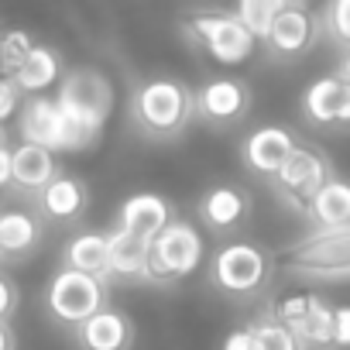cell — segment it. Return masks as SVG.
<instances>
[{"label":"cell","instance_id":"ac0fdd59","mask_svg":"<svg viewBox=\"0 0 350 350\" xmlns=\"http://www.w3.org/2000/svg\"><path fill=\"white\" fill-rule=\"evenodd\" d=\"M168 220H172L168 200H161L154 193H137V196H131V200L120 203L117 230H127V234H137V237L151 241Z\"/></svg>","mask_w":350,"mask_h":350},{"label":"cell","instance_id":"4dcf8cb0","mask_svg":"<svg viewBox=\"0 0 350 350\" xmlns=\"http://www.w3.org/2000/svg\"><path fill=\"white\" fill-rule=\"evenodd\" d=\"M18 309V285L0 271V323H8Z\"/></svg>","mask_w":350,"mask_h":350},{"label":"cell","instance_id":"4fadbf2b","mask_svg":"<svg viewBox=\"0 0 350 350\" xmlns=\"http://www.w3.org/2000/svg\"><path fill=\"white\" fill-rule=\"evenodd\" d=\"M134 326L127 323L124 312L103 306L83 323H76V343L79 350H131Z\"/></svg>","mask_w":350,"mask_h":350},{"label":"cell","instance_id":"d4e9b609","mask_svg":"<svg viewBox=\"0 0 350 350\" xmlns=\"http://www.w3.org/2000/svg\"><path fill=\"white\" fill-rule=\"evenodd\" d=\"M282 8H295V4H292V0H237V14H234V18H237L254 38H265L271 18H275Z\"/></svg>","mask_w":350,"mask_h":350},{"label":"cell","instance_id":"d590c367","mask_svg":"<svg viewBox=\"0 0 350 350\" xmlns=\"http://www.w3.org/2000/svg\"><path fill=\"white\" fill-rule=\"evenodd\" d=\"M4 76H8V72H4V66H0V79H4Z\"/></svg>","mask_w":350,"mask_h":350},{"label":"cell","instance_id":"277c9868","mask_svg":"<svg viewBox=\"0 0 350 350\" xmlns=\"http://www.w3.org/2000/svg\"><path fill=\"white\" fill-rule=\"evenodd\" d=\"M186 31L193 42L203 45V52L220 62V66H241L254 55L258 49V38L234 18V14H224V11H203V14H193L186 21Z\"/></svg>","mask_w":350,"mask_h":350},{"label":"cell","instance_id":"7402d4cb","mask_svg":"<svg viewBox=\"0 0 350 350\" xmlns=\"http://www.w3.org/2000/svg\"><path fill=\"white\" fill-rule=\"evenodd\" d=\"M42 241V220L25 210H4L0 213V254L4 258H25Z\"/></svg>","mask_w":350,"mask_h":350},{"label":"cell","instance_id":"4316f807","mask_svg":"<svg viewBox=\"0 0 350 350\" xmlns=\"http://www.w3.org/2000/svg\"><path fill=\"white\" fill-rule=\"evenodd\" d=\"M31 45H35V42H31L28 31H4V35H0V66H4L8 76L18 69V62L28 55Z\"/></svg>","mask_w":350,"mask_h":350},{"label":"cell","instance_id":"6da1fadb","mask_svg":"<svg viewBox=\"0 0 350 350\" xmlns=\"http://www.w3.org/2000/svg\"><path fill=\"white\" fill-rule=\"evenodd\" d=\"M55 103H59L66 131H69V151H76V148H86L100 137V131L110 117L113 90H110V79L103 72L72 69V72L59 76Z\"/></svg>","mask_w":350,"mask_h":350},{"label":"cell","instance_id":"44dd1931","mask_svg":"<svg viewBox=\"0 0 350 350\" xmlns=\"http://www.w3.org/2000/svg\"><path fill=\"white\" fill-rule=\"evenodd\" d=\"M86 203H90L86 186L79 179H72V175H55L38 196L45 220H76V217H83Z\"/></svg>","mask_w":350,"mask_h":350},{"label":"cell","instance_id":"cb8c5ba5","mask_svg":"<svg viewBox=\"0 0 350 350\" xmlns=\"http://www.w3.org/2000/svg\"><path fill=\"white\" fill-rule=\"evenodd\" d=\"M333 309L319 299V295H309V306H306V312H302V319L292 326V333L302 340V343H329V336H333Z\"/></svg>","mask_w":350,"mask_h":350},{"label":"cell","instance_id":"8d00e7d4","mask_svg":"<svg viewBox=\"0 0 350 350\" xmlns=\"http://www.w3.org/2000/svg\"><path fill=\"white\" fill-rule=\"evenodd\" d=\"M0 261H4V254H0Z\"/></svg>","mask_w":350,"mask_h":350},{"label":"cell","instance_id":"9c48e42d","mask_svg":"<svg viewBox=\"0 0 350 350\" xmlns=\"http://www.w3.org/2000/svg\"><path fill=\"white\" fill-rule=\"evenodd\" d=\"M302 113L316 127H343L350 120V83H347V76L336 72V76H323V79L309 83V90L302 93Z\"/></svg>","mask_w":350,"mask_h":350},{"label":"cell","instance_id":"5b68a950","mask_svg":"<svg viewBox=\"0 0 350 350\" xmlns=\"http://www.w3.org/2000/svg\"><path fill=\"white\" fill-rule=\"evenodd\" d=\"M103 306H107V282L93 278L86 271H76V268H59L45 288L49 316L66 323V326L83 323L86 316H93Z\"/></svg>","mask_w":350,"mask_h":350},{"label":"cell","instance_id":"5bb4252c","mask_svg":"<svg viewBox=\"0 0 350 350\" xmlns=\"http://www.w3.org/2000/svg\"><path fill=\"white\" fill-rule=\"evenodd\" d=\"M312 38H316V21H312V14H309L306 8H282V11L271 18L268 35H265L268 49H271L275 55H282V59L302 55V52L312 45Z\"/></svg>","mask_w":350,"mask_h":350},{"label":"cell","instance_id":"3957f363","mask_svg":"<svg viewBox=\"0 0 350 350\" xmlns=\"http://www.w3.org/2000/svg\"><path fill=\"white\" fill-rule=\"evenodd\" d=\"M203 265V237L186 220H168L148 241V282H179Z\"/></svg>","mask_w":350,"mask_h":350},{"label":"cell","instance_id":"2e32d148","mask_svg":"<svg viewBox=\"0 0 350 350\" xmlns=\"http://www.w3.org/2000/svg\"><path fill=\"white\" fill-rule=\"evenodd\" d=\"M312 220L316 230H336V227H350V186L336 175H326L323 186L306 200L302 206Z\"/></svg>","mask_w":350,"mask_h":350},{"label":"cell","instance_id":"52a82bcc","mask_svg":"<svg viewBox=\"0 0 350 350\" xmlns=\"http://www.w3.org/2000/svg\"><path fill=\"white\" fill-rule=\"evenodd\" d=\"M326 175H329V165L323 161V154H316L312 148L295 144L271 179H275L278 196H282L288 206H306V200L323 186Z\"/></svg>","mask_w":350,"mask_h":350},{"label":"cell","instance_id":"83f0119b","mask_svg":"<svg viewBox=\"0 0 350 350\" xmlns=\"http://www.w3.org/2000/svg\"><path fill=\"white\" fill-rule=\"evenodd\" d=\"M326 28L336 38V45L350 42V0H329L326 4Z\"/></svg>","mask_w":350,"mask_h":350},{"label":"cell","instance_id":"ffe728a7","mask_svg":"<svg viewBox=\"0 0 350 350\" xmlns=\"http://www.w3.org/2000/svg\"><path fill=\"white\" fill-rule=\"evenodd\" d=\"M107 275L148 278V241L127 230L107 234Z\"/></svg>","mask_w":350,"mask_h":350},{"label":"cell","instance_id":"836d02e7","mask_svg":"<svg viewBox=\"0 0 350 350\" xmlns=\"http://www.w3.org/2000/svg\"><path fill=\"white\" fill-rule=\"evenodd\" d=\"M0 350H14V333L8 323H0Z\"/></svg>","mask_w":350,"mask_h":350},{"label":"cell","instance_id":"e575fe53","mask_svg":"<svg viewBox=\"0 0 350 350\" xmlns=\"http://www.w3.org/2000/svg\"><path fill=\"white\" fill-rule=\"evenodd\" d=\"M4 141H8V137H4V131H0V144H4Z\"/></svg>","mask_w":350,"mask_h":350},{"label":"cell","instance_id":"484cf974","mask_svg":"<svg viewBox=\"0 0 350 350\" xmlns=\"http://www.w3.org/2000/svg\"><path fill=\"white\" fill-rule=\"evenodd\" d=\"M251 333H254L258 350H302V340L278 319H265V323L251 326Z\"/></svg>","mask_w":350,"mask_h":350},{"label":"cell","instance_id":"8fae6325","mask_svg":"<svg viewBox=\"0 0 350 350\" xmlns=\"http://www.w3.org/2000/svg\"><path fill=\"white\" fill-rule=\"evenodd\" d=\"M251 93L241 79H210L196 96H193V113H200L203 120L217 124V127H230L247 113Z\"/></svg>","mask_w":350,"mask_h":350},{"label":"cell","instance_id":"7c38bea8","mask_svg":"<svg viewBox=\"0 0 350 350\" xmlns=\"http://www.w3.org/2000/svg\"><path fill=\"white\" fill-rule=\"evenodd\" d=\"M295 148V137L278 127V124H268V127H258L244 137L241 144V154H244V165L254 172V175H265V179H271V175L282 168V161L288 158V151Z\"/></svg>","mask_w":350,"mask_h":350},{"label":"cell","instance_id":"d6986e66","mask_svg":"<svg viewBox=\"0 0 350 350\" xmlns=\"http://www.w3.org/2000/svg\"><path fill=\"white\" fill-rule=\"evenodd\" d=\"M247 206H251V200H247L244 189H237V186H213L200 200V217H203V224L210 230L227 234V230H234L247 217Z\"/></svg>","mask_w":350,"mask_h":350},{"label":"cell","instance_id":"1f68e13d","mask_svg":"<svg viewBox=\"0 0 350 350\" xmlns=\"http://www.w3.org/2000/svg\"><path fill=\"white\" fill-rule=\"evenodd\" d=\"M224 350H258L251 326H247V329H234V333H227V340H224Z\"/></svg>","mask_w":350,"mask_h":350},{"label":"cell","instance_id":"7a4b0ae2","mask_svg":"<svg viewBox=\"0 0 350 350\" xmlns=\"http://www.w3.org/2000/svg\"><path fill=\"white\" fill-rule=\"evenodd\" d=\"M134 124L151 137H175L193 120V93L175 79H148L131 100Z\"/></svg>","mask_w":350,"mask_h":350},{"label":"cell","instance_id":"603a6c76","mask_svg":"<svg viewBox=\"0 0 350 350\" xmlns=\"http://www.w3.org/2000/svg\"><path fill=\"white\" fill-rule=\"evenodd\" d=\"M62 268H76V271H86L93 278H110L107 275V234H76L69 244H66V265Z\"/></svg>","mask_w":350,"mask_h":350},{"label":"cell","instance_id":"ba28073f","mask_svg":"<svg viewBox=\"0 0 350 350\" xmlns=\"http://www.w3.org/2000/svg\"><path fill=\"white\" fill-rule=\"evenodd\" d=\"M18 120H21V137L28 144H42L49 151H69V131L62 120V110L55 103V96L49 93H35L25 96L18 107Z\"/></svg>","mask_w":350,"mask_h":350},{"label":"cell","instance_id":"9a60e30c","mask_svg":"<svg viewBox=\"0 0 350 350\" xmlns=\"http://www.w3.org/2000/svg\"><path fill=\"white\" fill-rule=\"evenodd\" d=\"M59 175V161L55 151L42 148V144H14L11 148V183L28 189V193H42L52 179Z\"/></svg>","mask_w":350,"mask_h":350},{"label":"cell","instance_id":"30bf717a","mask_svg":"<svg viewBox=\"0 0 350 350\" xmlns=\"http://www.w3.org/2000/svg\"><path fill=\"white\" fill-rule=\"evenodd\" d=\"M292 265H299L302 271H316V275H343L350 265V227L316 230L292 254Z\"/></svg>","mask_w":350,"mask_h":350},{"label":"cell","instance_id":"e0dca14e","mask_svg":"<svg viewBox=\"0 0 350 350\" xmlns=\"http://www.w3.org/2000/svg\"><path fill=\"white\" fill-rule=\"evenodd\" d=\"M59 76H62V59H59V52L49 49V45H31L28 55L18 62V69H14L8 79L21 90V96H25V93L35 96V93L52 90V86L59 83Z\"/></svg>","mask_w":350,"mask_h":350},{"label":"cell","instance_id":"d6a6232c","mask_svg":"<svg viewBox=\"0 0 350 350\" xmlns=\"http://www.w3.org/2000/svg\"><path fill=\"white\" fill-rule=\"evenodd\" d=\"M11 183V144H0V186Z\"/></svg>","mask_w":350,"mask_h":350},{"label":"cell","instance_id":"f546056e","mask_svg":"<svg viewBox=\"0 0 350 350\" xmlns=\"http://www.w3.org/2000/svg\"><path fill=\"white\" fill-rule=\"evenodd\" d=\"M333 326V336H329V343L333 347H347L350 343V309L347 306H333V319H329Z\"/></svg>","mask_w":350,"mask_h":350},{"label":"cell","instance_id":"8992f818","mask_svg":"<svg viewBox=\"0 0 350 350\" xmlns=\"http://www.w3.org/2000/svg\"><path fill=\"white\" fill-rule=\"evenodd\" d=\"M210 275H213V285L220 292H230V295H247V292H258L268 278V258L261 247L247 244V241H230L224 244L213 261H210Z\"/></svg>","mask_w":350,"mask_h":350},{"label":"cell","instance_id":"f1b7e54d","mask_svg":"<svg viewBox=\"0 0 350 350\" xmlns=\"http://www.w3.org/2000/svg\"><path fill=\"white\" fill-rule=\"evenodd\" d=\"M21 90L4 76V79H0V124H4V120H11L14 113H18V107H21Z\"/></svg>","mask_w":350,"mask_h":350}]
</instances>
